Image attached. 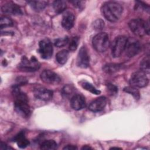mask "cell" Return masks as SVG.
<instances>
[{
	"label": "cell",
	"mask_w": 150,
	"mask_h": 150,
	"mask_svg": "<svg viewBox=\"0 0 150 150\" xmlns=\"http://www.w3.org/2000/svg\"><path fill=\"white\" fill-rule=\"evenodd\" d=\"M104 18L112 22L117 21L121 16L122 7L116 2H107L101 6V9Z\"/></svg>",
	"instance_id": "obj_1"
},
{
	"label": "cell",
	"mask_w": 150,
	"mask_h": 150,
	"mask_svg": "<svg viewBox=\"0 0 150 150\" xmlns=\"http://www.w3.org/2000/svg\"><path fill=\"white\" fill-rule=\"evenodd\" d=\"M92 44L96 50L98 52H104L109 47V36L106 33H98L93 38Z\"/></svg>",
	"instance_id": "obj_2"
},
{
	"label": "cell",
	"mask_w": 150,
	"mask_h": 150,
	"mask_svg": "<svg viewBox=\"0 0 150 150\" xmlns=\"http://www.w3.org/2000/svg\"><path fill=\"white\" fill-rule=\"evenodd\" d=\"M127 38L124 36H117L113 41L111 46V54L114 57L121 56L125 50Z\"/></svg>",
	"instance_id": "obj_3"
},
{
	"label": "cell",
	"mask_w": 150,
	"mask_h": 150,
	"mask_svg": "<svg viewBox=\"0 0 150 150\" xmlns=\"http://www.w3.org/2000/svg\"><path fill=\"white\" fill-rule=\"evenodd\" d=\"M129 84L135 87H144L148 84V79L143 71H136L131 75Z\"/></svg>",
	"instance_id": "obj_4"
},
{
	"label": "cell",
	"mask_w": 150,
	"mask_h": 150,
	"mask_svg": "<svg viewBox=\"0 0 150 150\" xmlns=\"http://www.w3.org/2000/svg\"><path fill=\"white\" fill-rule=\"evenodd\" d=\"M53 46L49 39H44L39 42L38 52L45 59L50 58L53 54Z\"/></svg>",
	"instance_id": "obj_5"
},
{
	"label": "cell",
	"mask_w": 150,
	"mask_h": 150,
	"mask_svg": "<svg viewBox=\"0 0 150 150\" xmlns=\"http://www.w3.org/2000/svg\"><path fill=\"white\" fill-rule=\"evenodd\" d=\"M40 64L35 57H32L30 59L26 57H23L21 63L19 65L20 69L26 71H35L39 69Z\"/></svg>",
	"instance_id": "obj_6"
},
{
	"label": "cell",
	"mask_w": 150,
	"mask_h": 150,
	"mask_svg": "<svg viewBox=\"0 0 150 150\" xmlns=\"http://www.w3.org/2000/svg\"><path fill=\"white\" fill-rule=\"evenodd\" d=\"M129 27L131 30L137 36H142L145 33V22L140 18L134 19L129 21Z\"/></svg>",
	"instance_id": "obj_7"
},
{
	"label": "cell",
	"mask_w": 150,
	"mask_h": 150,
	"mask_svg": "<svg viewBox=\"0 0 150 150\" xmlns=\"http://www.w3.org/2000/svg\"><path fill=\"white\" fill-rule=\"evenodd\" d=\"M141 50V45L139 42L134 38L127 39L125 52L127 56L131 57L137 54Z\"/></svg>",
	"instance_id": "obj_8"
},
{
	"label": "cell",
	"mask_w": 150,
	"mask_h": 150,
	"mask_svg": "<svg viewBox=\"0 0 150 150\" xmlns=\"http://www.w3.org/2000/svg\"><path fill=\"white\" fill-rule=\"evenodd\" d=\"M42 80L47 84H56L60 82V77L54 72L50 70H45L40 74Z\"/></svg>",
	"instance_id": "obj_9"
},
{
	"label": "cell",
	"mask_w": 150,
	"mask_h": 150,
	"mask_svg": "<svg viewBox=\"0 0 150 150\" xmlns=\"http://www.w3.org/2000/svg\"><path fill=\"white\" fill-rule=\"evenodd\" d=\"M28 100H15L14 107L15 111L23 117H28L30 114Z\"/></svg>",
	"instance_id": "obj_10"
},
{
	"label": "cell",
	"mask_w": 150,
	"mask_h": 150,
	"mask_svg": "<svg viewBox=\"0 0 150 150\" xmlns=\"http://www.w3.org/2000/svg\"><path fill=\"white\" fill-rule=\"evenodd\" d=\"M90 64V57L87 49L85 46H82L77 54V65L81 68H87Z\"/></svg>",
	"instance_id": "obj_11"
},
{
	"label": "cell",
	"mask_w": 150,
	"mask_h": 150,
	"mask_svg": "<svg viewBox=\"0 0 150 150\" xmlns=\"http://www.w3.org/2000/svg\"><path fill=\"white\" fill-rule=\"evenodd\" d=\"M107 104V98L105 97H100L93 100L89 105L88 109L93 112L102 111Z\"/></svg>",
	"instance_id": "obj_12"
},
{
	"label": "cell",
	"mask_w": 150,
	"mask_h": 150,
	"mask_svg": "<svg viewBox=\"0 0 150 150\" xmlns=\"http://www.w3.org/2000/svg\"><path fill=\"white\" fill-rule=\"evenodd\" d=\"M1 11L4 13L8 15H22V12L21 8L16 4L9 2L4 4L1 7Z\"/></svg>",
	"instance_id": "obj_13"
},
{
	"label": "cell",
	"mask_w": 150,
	"mask_h": 150,
	"mask_svg": "<svg viewBox=\"0 0 150 150\" xmlns=\"http://www.w3.org/2000/svg\"><path fill=\"white\" fill-rule=\"evenodd\" d=\"M70 105L73 109L80 110L86 106L85 98L80 94H74L71 98Z\"/></svg>",
	"instance_id": "obj_14"
},
{
	"label": "cell",
	"mask_w": 150,
	"mask_h": 150,
	"mask_svg": "<svg viewBox=\"0 0 150 150\" xmlns=\"http://www.w3.org/2000/svg\"><path fill=\"white\" fill-rule=\"evenodd\" d=\"M35 97L43 101L50 100L53 97V91L45 88H38L34 91Z\"/></svg>",
	"instance_id": "obj_15"
},
{
	"label": "cell",
	"mask_w": 150,
	"mask_h": 150,
	"mask_svg": "<svg viewBox=\"0 0 150 150\" xmlns=\"http://www.w3.org/2000/svg\"><path fill=\"white\" fill-rule=\"evenodd\" d=\"M74 16L71 12H66L63 16L62 25L66 30H70L72 28L74 22Z\"/></svg>",
	"instance_id": "obj_16"
},
{
	"label": "cell",
	"mask_w": 150,
	"mask_h": 150,
	"mask_svg": "<svg viewBox=\"0 0 150 150\" xmlns=\"http://www.w3.org/2000/svg\"><path fill=\"white\" fill-rule=\"evenodd\" d=\"M14 140L17 143L18 146L21 148H25L29 144V141L25 137L24 132H21L18 134L15 137Z\"/></svg>",
	"instance_id": "obj_17"
},
{
	"label": "cell",
	"mask_w": 150,
	"mask_h": 150,
	"mask_svg": "<svg viewBox=\"0 0 150 150\" xmlns=\"http://www.w3.org/2000/svg\"><path fill=\"white\" fill-rule=\"evenodd\" d=\"M28 3L36 11H42L47 4V2L45 1H28Z\"/></svg>",
	"instance_id": "obj_18"
},
{
	"label": "cell",
	"mask_w": 150,
	"mask_h": 150,
	"mask_svg": "<svg viewBox=\"0 0 150 150\" xmlns=\"http://www.w3.org/2000/svg\"><path fill=\"white\" fill-rule=\"evenodd\" d=\"M69 57V52L67 50L59 51L56 56L57 62L60 64H64L66 63Z\"/></svg>",
	"instance_id": "obj_19"
},
{
	"label": "cell",
	"mask_w": 150,
	"mask_h": 150,
	"mask_svg": "<svg viewBox=\"0 0 150 150\" xmlns=\"http://www.w3.org/2000/svg\"><path fill=\"white\" fill-rule=\"evenodd\" d=\"M57 147V143L52 139L46 140L43 141L40 145V148L45 150H53L56 149Z\"/></svg>",
	"instance_id": "obj_20"
},
{
	"label": "cell",
	"mask_w": 150,
	"mask_h": 150,
	"mask_svg": "<svg viewBox=\"0 0 150 150\" xmlns=\"http://www.w3.org/2000/svg\"><path fill=\"white\" fill-rule=\"evenodd\" d=\"M53 7L56 13L63 12L66 8V3L64 1H55L53 4Z\"/></svg>",
	"instance_id": "obj_21"
},
{
	"label": "cell",
	"mask_w": 150,
	"mask_h": 150,
	"mask_svg": "<svg viewBox=\"0 0 150 150\" xmlns=\"http://www.w3.org/2000/svg\"><path fill=\"white\" fill-rule=\"evenodd\" d=\"M121 65L116 63H108L103 67V70L107 73H112L120 70Z\"/></svg>",
	"instance_id": "obj_22"
},
{
	"label": "cell",
	"mask_w": 150,
	"mask_h": 150,
	"mask_svg": "<svg viewBox=\"0 0 150 150\" xmlns=\"http://www.w3.org/2000/svg\"><path fill=\"white\" fill-rule=\"evenodd\" d=\"M140 69L141 71L145 73H149V57L146 56L144 57L140 63Z\"/></svg>",
	"instance_id": "obj_23"
},
{
	"label": "cell",
	"mask_w": 150,
	"mask_h": 150,
	"mask_svg": "<svg viewBox=\"0 0 150 150\" xmlns=\"http://www.w3.org/2000/svg\"><path fill=\"white\" fill-rule=\"evenodd\" d=\"M81 85L82 86V87L83 88H84L85 90L91 92L93 94H100V91L96 89L91 84L89 83L87 81H83L81 83Z\"/></svg>",
	"instance_id": "obj_24"
},
{
	"label": "cell",
	"mask_w": 150,
	"mask_h": 150,
	"mask_svg": "<svg viewBox=\"0 0 150 150\" xmlns=\"http://www.w3.org/2000/svg\"><path fill=\"white\" fill-rule=\"evenodd\" d=\"M124 90L127 92L128 93L131 94H132L133 96V97L137 99L138 100L140 97V94H139V91H138V90L133 86H128L127 87H125L124 88Z\"/></svg>",
	"instance_id": "obj_25"
},
{
	"label": "cell",
	"mask_w": 150,
	"mask_h": 150,
	"mask_svg": "<svg viewBox=\"0 0 150 150\" xmlns=\"http://www.w3.org/2000/svg\"><path fill=\"white\" fill-rule=\"evenodd\" d=\"M13 25V22L11 18L7 16H2L0 19V27L2 29L4 27L11 26Z\"/></svg>",
	"instance_id": "obj_26"
},
{
	"label": "cell",
	"mask_w": 150,
	"mask_h": 150,
	"mask_svg": "<svg viewBox=\"0 0 150 150\" xmlns=\"http://www.w3.org/2000/svg\"><path fill=\"white\" fill-rule=\"evenodd\" d=\"M69 43V38L67 36L56 39L54 40V45L58 47H61L66 46Z\"/></svg>",
	"instance_id": "obj_27"
},
{
	"label": "cell",
	"mask_w": 150,
	"mask_h": 150,
	"mask_svg": "<svg viewBox=\"0 0 150 150\" xmlns=\"http://www.w3.org/2000/svg\"><path fill=\"white\" fill-rule=\"evenodd\" d=\"M79 38L78 37H73L70 42L69 44V49L71 51H74L77 48L79 45Z\"/></svg>",
	"instance_id": "obj_28"
},
{
	"label": "cell",
	"mask_w": 150,
	"mask_h": 150,
	"mask_svg": "<svg viewBox=\"0 0 150 150\" xmlns=\"http://www.w3.org/2000/svg\"><path fill=\"white\" fill-rule=\"evenodd\" d=\"M93 26L96 30H101L104 26V22L102 19H98L93 22Z\"/></svg>",
	"instance_id": "obj_29"
},
{
	"label": "cell",
	"mask_w": 150,
	"mask_h": 150,
	"mask_svg": "<svg viewBox=\"0 0 150 150\" xmlns=\"http://www.w3.org/2000/svg\"><path fill=\"white\" fill-rule=\"evenodd\" d=\"M74 93V88L70 86V85H67L64 87L63 88V94L66 96V97H69L70 95L73 94Z\"/></svg>",
	"instance_id": "obj_30"
},
{
	"label": "cell",
	"mask_w": 150,
	"mask_h": 150,
	"mask_svg": "<svg viewBox=\"0 0 150 150\" xmlns=\"http://www.w3.org/2000/svg\"><path fill=\"white\" fill-rule=\"evenodd\" d=\"M107 90L110 93L111 95H115L118 93V88L117 86L112 84H108L107 85Z\"/></svg>",
	"instance_id": "obj_31"
},
{
	"label": "cell",
	"mask_w": 150,
	"mask_h": 150,
	"mask_svg": "<svg viewBox=\"0 0 150 150\" xmlns=\"http://www.w3.org/2000/svg\"><path fill=\"white\" fill-rule=\"evenodd\" d=\"M77 149V148L76 146L72 145H67L63 148V149H68V150H75Z\"/></svg>",
	"instance_id": "obj_32"
},
{
	"label": "cell",
	"mask_w": 150,
	"mask_h": 150,
	"mask_svg": "<svg viewBox=\"0 0 150 150\" xmlns=\"http://www.w3.org/2000/svg\"><path fill=\"white\" fill-rule=\"evenodd\" d=\"M145 33L149 35V21L148 20L145 21Z\"/></svg>",
	"instance_id": "obj_33"
},
{
	"label": "cell",
	"mask_w": 150,
	"mask_h": 150,
	"mask_svg": "<svg viewBox=\"0 0 150 150\" xmlns=\"http://www.w3.org/2000/svg\"><path fill=\"white\" fill-rule=\"evenodd\" d=\"M0 148L2 149H10L11 148L8 147L5 144H4L2 142H1V147H0Z\"/></svg>",
	"instance_id": "obj_34"
},
{
	"label": "cell",
	"mask_w": 150,
	"mask_h": 150,
	"mask_svg": "<svg viewBox=\"0 0 150 150\" xmlns=\"http://www.w3.org/2000/svg\"><path fill=\"white\" fill-rule=\"evenodd\" d=\"M81 149H84V150H86V149H91L92 148H91L90 146H88V145H85V146H84L83 147H82Z\"/></svg>",
	"instance_id": "obj_35"
}]
</instances>
